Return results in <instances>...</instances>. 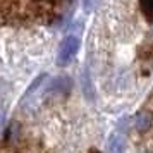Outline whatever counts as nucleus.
Returning a JSON list of instances; mask_svg holds the SVG:
<instances>
[{"label":"nucleus","mask_w":153,"mask_h":153,"mask_svg":"<svg viewBox=\"0 0 153 153\" xmlns=\"http://www.w3.org/2000/svg\"><path fill=\"white\" fill-rule=\"evenodd\" d=\"M79 50V38L77 36H65L59 47V53H57V64L59 65H67V64L74 59V55Z\"/></svg>","instance_id":"1"},{"label":"nucleus","mask_w":153,"mask_h":153,"mask_svg":"<svg viewBox=\"0 0 153 153\" xmlns=\"http://www.w3.org/2000/svg\"><path fill=\"white\" fill-rule=\"evenodd\" d=\"M71 86H72V81H71V77L67 76H59L55 77L52 83L48 84V88H47V93H52V95H69L71 91Z\"/></svg>","instance_id":"2"},{"label":"nucleus","mask_w":153,"mask_h":153,"mask_svg":"<svg viewBox=\"0 0 153 153\" xmlns=\"http://www.w3.org/2000/svg\"><path fill=\"white\" fill-rule=\"evenodd\" d=\"M81 86H83V95L88 102H93L97 93H95V86H93V81H91V76H90V71L84 69L83 76H81Z\"/></svg>","instance_id":"3"},{"label":"nucleus","mask_w":153,"mask_h":153,"mask_svg":"<svg viewBox=\"0 0 153 153\" xmlns=\"http://www.w3.org/2000/svg\"><path fill=\"white\" fill-rule=\"evenodd\" d=\"M152 124H153V115L146 110L139 112L138 115H136V119H134V127H136L139 132H146L152 127Z\"/></svg>","instance_id":"4"},{"label":"nucleus","mask_w":153,"mask_h":153,"mask_svg":"<svg viewBox=\"0 0 153 153\" xmlns=\"http://www.w3.org/2000/svg\"><path fill=\"white\" fill-rule=\"evenodd\" d=\"M126 150V139L119 134H114L108 139V145H107V152L108 153H124Z\"/></svg>","instance_id":"5"},{"label":"nucleus","mask_w":153,"mask_h":153,"mask_svg":"<svg viewBox=\"0 0 153 153\" xmlns=\"http://www.w3.org/2000/svg\"><path fill=\"white\" fill-rule=\"evenodd\" d=\"M139 4H141V10H143V14L153 21V0H139Z\"/></svg>","instance_id":"6"},{"label":"nucleus","mask_w":153,"mask_h":153,"mask_svg":"<svg viewBox=\"0 0 153 153\" xmlns=\"http://www.w3.org/2000/svg\"><path fill=\"white\" fill-rule=\"evenodd\" d=\"M43 79H45V74H42V76H38V77H36L35 81L31 83V86H29L28 90H26V97H28V95H31V93H33V91H35L36 88H38V86H40V84L43 83Z\"/></svg>","instance_id":"7"},{"label":"nucleus","mask_w":153,"mask_h":153,"mask_svg":"<svg viewBox=\"0 0 153 153\" xmlns=\"http://www.w3.org/2000/svg\"><path fill=\"white\" fill-rule=\"evenodd\" d=\"M97 4H98V0H83V7L86 9L88 12L97 7Z\"/></svg>","instance_id":"8"},{"label":"nucleus","mask_w":153,"mask_h":153,"mask_svg":"<svg viewBox=\"0 0 153 153\" xmlns=\"http://www.w3.org/2000/svg\"><path fill=\"white\" fill-rule=\"evenodd\" d=\"M90 153H100V152H98V150H91Z\"/></svg>","instance_id":"9"}]
</instances>
